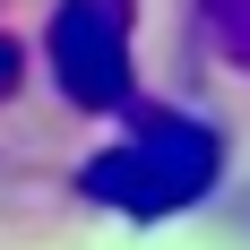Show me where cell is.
Here are the masks:
<instances>
[{
  "label": "cell",
  "mask_w": 250,
  "mask_h": 250,
  "mask_svg": "<svg viewBox=\"0 0 250 250\" xmlns=\"http://www.w3.org/2000/svg\"><path fill=\"white\" fill-rule=\"evenodd\" d=\"M225 173V129H207L199 112H129V138H112L104 155L78 164V199L112 207V216H138V225H164L181 207H199Z\"/></svg>",
  "instance_id": "obj_1"
},
{
  "label": "cell",
  "mask_w": 250,
  "mask_h": 250,
  "mask_svg": "<svg viewBox=\"0 0 250 250\" xmlns=\"http://www.w3.org/2000/svg\"><path fill=\"white\" fill-rule=\"evenodd\" d=\"M129 26H138V0H61L43 26V61L61 78V95L78 112H121L129 104Z\"/></svg>",
  "instance_id": "obj_2"
},
{
  "label": "cell",
  "mask_w": 250,
  "mask_h": 250,
  "mask_svg": "<svg viewBox=\"0 0 250 250\" xmlns=\"http://www.w3.org/2000/svg\"><path fill=\"white\" fill-rule=\"evenodd\" d=\"M190 9H199L207 52H216L225 69H242V78H250V0H190Z\"/></svg>",
  "instance_id": "obj_3"
},
{
  "label": "cell",
  "mask_w": 250,
  "mask_h": 250,
  "mask_svg": "<svg viewBox=\"0 0 250 250\" xmlns=\"http://www.w3.org/2000/svg\"><path fill=\"white\" fill-rule=\"evenodd\" d=\"M18 86V43H0V95Z\"/></svg>",
  "instance_id": "obj_4"
}]
</instances>
